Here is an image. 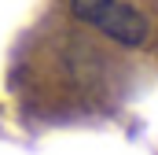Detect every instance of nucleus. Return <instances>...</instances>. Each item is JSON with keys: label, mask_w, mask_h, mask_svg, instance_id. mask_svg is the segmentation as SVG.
<instances>
[{"label": "nucleus", "mask_w": 158, "mask_h": 155, "mask_svg": "<svg viewBox=\"0 0 158 155\" xmlns=\"http://www.w3.org/2000/svg\"><path fill=\"white\" fill-rule=\"evenodd\" d=\"M70 11L77 15L81 22L96 26L99 33H107L110 41H118L125 48L143 44L147 33H151L147 19L132 4H125V0H70Z\"/></svg>", "instance_id": "1"}]
</instances>
